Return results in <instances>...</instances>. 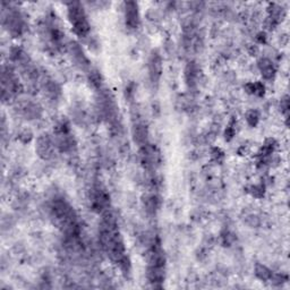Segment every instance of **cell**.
<instances>
[{
  "label": "cell",
  "mask_w": 290,
  "mask_h": 290,
  "mask_svg": "<svg viewBox=\"0 0 290 290\" xmlns=\"http://www.w3.org/2000/svg\"><path fill=\"white\" fill-rule=\"evenodd\" d=\"M100 241L103 249L115 263L121 268L128 267L129 262L126 255V248L121 233L117 227V222L111 214L107 213L103 217L100 226Z\"/></svg>",
  "instance_id": "6da1fadb"
},
{
  "label": "cell",
  "mask_w": 290,
  "mask_h": 290,
  "mask_svg": "<svg viewBox=\"0 0 290 290\" xmlns=\"http://www.w3.org/2000/svg\"><path fill=\"white\" fill-rule=\"evenodd\" d=\"M50 211L55 224L67 237L73 239L78 235L79 229L76 213L68 202L63 198H56L50 206Z\"/></svg>",
  "instance_id": "7a4b0ae2"
},
{
  "label": "cell",
  "mask_w": 290,
  "mask_h": 290,
  "mask_svg": "<svg viewBox=\"0 0 290 290\" xmlns=\"http://www.w3.org/2000/svg\"><path fill=\"white\" fill-rule=\"evenodd\" d=\"M166 271V259L160 245L156 244L152 246L149 256L148 264V279L150 284L154 287H159V285L164 283Z\"/></svg>",
  "instance_id": "3957f363"
},
{
  "label": "cell",
  "mask_w": 290,
  "mask_h": 290,
  "mask_svg": "<svg viewBox=\"0 0 290 290\" xmlns=\"http://www.w3.org/2000/svg\"><path fill=\"white\" fill-rule=\"evenodd\" d=\"M67 13L68 19L73 26L75 34L78 37L84 38L90 32V24L87 21L84 8L81 2H70L67 5Z\"/></svg>",
  "instance_id": "277c9868"
},
{
  "label": "cell",
  "mask_w": 290,
  "mask_h": 290,
  "mask_svg": "<svg viewBox=\"0 0 290 290\" xmlns=\"http://www.w3.org/2000/svg\"><path fill=\"white\" fill-rule=\"evenodd\" d=\"M35 150H37L39 157L45 159V160H48V159L53 157L55 144L49 135L48 134L40 135L37 140V148H35Z\"/></svg>",
  "instance_id": "5b68a950"
},
{
  "label": "cell",
  "mask_w": 290,
  "mask_h": 290,
  "mask_svg": "<svg viewBox=\"0 0 290 290\" xmlns=\"http://www.w3.org/2000/svg\"><path fill=\"white\" fill-rule=\"evenodd\" d=\"M125 22L126 26L130 30L137 29L140 25V11L136 2H125Z\"/></svg>",
  "instance_id": "8992f818"
},
{
  "label": "cell",
  "mask_w": 290,
  "mask_h": 290,
  "mask_svg": "<svg viewBox=\"0 0 290 290\" xmlns=\"http://www.w3.org/2000/svg\"><path fill=\"white\" fill-rule=\"evenodd\" d=\"M149 75L152 83H158L162 75V59L157 51H153L149 59Z\"/></svg>",
  "instance_id": "52a82bcc"
},
{
  "label": "cell",
  "mask_w": 290,
  "mask_h": 290,
  "mask_svg": "<svg viewBox=\"0 0 290 290\" xmlns=\"http://www.w3.org/2000/svg\"><path fill=\"white\" fill-rule=\"evenodd\" d=\"M69 55L73 60L75 61L76 65H78L81 68H86L89 66V59L86 58V56L84 55V51L79 45L75 42H71L69 45Z\"/></svg>",
  "instance_id": "ba28073f"
},
{
  "label": "cell",
  "mask_w": 290,
  "mask_h": 290,
  "mask_svg": "<svg viewBox=\"0 0 290 290\" xmlns=\"http://www.w3.org/2000/svg\"><path fill=\"white\" fill-rule=\"evenodd\" d=\"M141 158L142 164L144 165L146 168H153L154 165L158 162V154L152 146L146 144L141 148Z\"/></svg>",
  "instance_id": "9c48e42d"
},
{
  "label": "cell",
  "mask_w": 290,
  "mask_h": 290,
  "mask_svg": "<svg viewBox=\"0 0 290 290\" xmlns=\"http://www.w3.org/2000/svg\"><path fill=\"white\" fill-rule=\"evenodd\" d=\"M109 205V196L107 195L105 190L100 188L94 189L93 195H92V206L97 211H102L103 209H107V206Z\"/></svg>",
  "instance_id": "30bf717a"
},
{
  "label": "cell",
  "mask_w": 290,
  "mask_h": 290,
  "mask_svg": "<svg viewBox=\"0 0 290 290\" xmlns=\"http://www.w3.org/2000/svg\"><path fill=\"white\" fill-rule=\"evenodd\" d=\"M7 29L14 35H19L23 30V22L22 17L18 13H10L6 18Z\"/></svg>",
  "instance_id": "8fae6325"
},
{
  "label": "cell",
  "mask_w": 290,
  "mask_h": 290,
  "mask_svg": "<svg viewBox=\"0 0 290 290\" xmlns=\"http://www.w3.org/2000/svg\"><path fill=\"white\" fill-rule=\"evenodd\" d=\"M133 136H134V141L136 142L141 148L148 144L149 133H148V128H146L144 125L138 124L135 126L133 129Z\"/></svg>",
  "instance_id": "7c38bea8"
},
{
  "label": "cell",
  "mask_w": 290,
  "mask_h": 290,
  "mask_svg": "<svg viewBox=\"0 0 290 290\" xmlns=\"http://www.w3.org/2000/svg\"><path fill=\"white\" fill-rule=\"evenodd\" d=\"M259 68L262 73V76L267 79H270L273 77V75H275V66H273V63L269 60V59H261L260 62H259Z\"/></svg>",
  "instance_id": "4fadbf2b"
},
{
  "label": "cell",
  "mask_w": 290,
  "mask_h": 290,
  "mask_svg": "<svg viewBox=\"0 0 290 290\" xmlns=\"http://www.w3.org/2000/svg\"><path fill=\"white\" fill-rule=\"evenodd\" d=\"M160 206V200L157 195H150L145 198L144 201V208L145 211L150 214H154Z\"/></svg>",
  "instance_id": "5bb4252c"
},
{
  "label": "cell",
  "mask_w": 290,
  "mask_h": 290,
  "mask_svg": "<svg viewBox=\"0 0 290 290\" xmlns=\"http://www.w3.org/2000/svg\"><path fill=\"white\" fill-rule=\"evenodd\" d=\"M21 110L26 117H37L38 116L37 106L32 105V103H24V105L21 107Z\"/></svg>",
  "instance_id": "9a60e30c"
},
{
  "label": "cell",
  "mask_w": 290,
  "mask_h": 290,
  "mask_svg": "<svg viewBox=\"0 0 290 290\" xmlns=\"http://www.w3.org/2000/svg\"><path fill=\"white\" fill-rule=\"evenodd\" d=\"M256 276L261 278L262 280H268L271 278V272L265 267H262V265H257L256 267Z\"/></svg>",
  "instance_id": "2e32d148"
},
{
  "label": "cell",
  "mask_w": 290,
  "mask_h": 290,
  "mask_svg": "<svg viewBox=\"0 0 290 290\" xmlns=\"http://www.w3.org/2000/svg\"><path fill=\"white\" fill-rule=\"evenodd\" d=\"M257 120H259V115H257L256 111H251L247 115V121L249 122V125L255 126Z\"/></svg>",
  "instance_id": "e0dca14e"
}]
</instances>
